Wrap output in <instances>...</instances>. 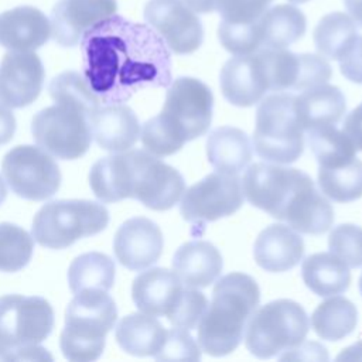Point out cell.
Returning <instances> with one entry per match:
<instances>
[{
  "label": "cell",
  "mask_w": 362,
  "mask_h": 362,
  "mask_svg": "<svg viewBox=\"0 0 362 362\" xmlns=\"http://www.w3.org/2000/svg\"><path fill=\"white\" fill-rule=\"evenodd\" d=\"M163 246L161 229L144 216L124 221L113 239L115 256L129 270H144L154 264L163 253Z\"/></svg>",
  "instance_id": "obj_18"
},
{
  "label": "cell",
  "mask_w": 362,
  "mask_h": 362,
  "mask_svg": "<svg viewBox=\"0 0 362 362\" xmlns=\"http://www.w3.org/2000/svg\"><path fill=\"white\" fill-rule=\"evenodd\" d=\"M273 0H218L216 10L222 20L247 24L259 20Z\"/></svg>",
  "instance_id": "obj_41"
},
{
  "label": "cell",
  "mask_w": 362,
  "mask_h": 362,
  "mask_svg": "<svg viewBox=\"0 0 362 362\" xmlns=\"http://www.w3.org/2000/svg\"><path fill=\"white\" fill-rule=\"evenodd\" d=\"M293 93L276 92L263 98L256 110L253 147L270 163H294L304 150V129L294 112Z\"/></svg>",
  "instance_id": "obj_6"
},
{
  "label": "cell",
  "mask_w": 362,
  "mask_h": 362,
  "mask_svg": "<svg viewBox=\"0 0 362 362\" xmlns=\"http://www.w3.org/2000/svg\"><path fill=\"white\" fill-rule=\"evenodd\" d=\"M206 307V297L201 291H198V288L187 286L180 305L177 307L175 313L168 318V321L173 327L185 328L189 331L198 325Z\"/></svg>",
  "instance_id": "obj_40"
},
{
  "label": "cell",
  "mask_w": 362,
  "mask_h": 362,
  "mask_svg": "<svg viewBox=\"0 0 362 362\" xmlns=\"http://www.w3.org/2000/svg\"><path fill=\"white\" fill-rule=\"evenodd\" d=\"M218 38L222 47L233 55H247L262 47L259 20L236 24L222 20L218 25Z\"/></svg>",
  "instance_id": "obj_37"
},
{
  "label": "cell",
  "mask_w": 362,
  "mask_h": 362,
  "mask_svg": "<svg viewBox=\"0 0 362 362\" xmlns=\"http://www.w3.org/2000/svg\"><path fill=\"white\" fill-rule=\"evenodd\" d=\"M44 66L33 51H8L0 62V102L10 109L31 105L44 85Z\"/></svg>",
  "instance_id": "obj_16"
},
{
  "label": "cell",
  "mask_w": 362,
  "mask_h": 362,
  "mask_svg": "<svg viewBox=\"0 0 362 362\" xmlns=\"http://www.w3.org/2000/svg\"><path fill=\"white\" fill-rule=\"evenodd\" d=\"M48 92L55 103L76 107L86 116L102 105L83 75L75 71H66L57 75L49 82Z\"/></svg>",
  "instance_id": "obj_35"
},
{
  "label": "cell",
  "mask_w": 362,
  "mask_h": 362,
  "mask_svg": "<svg viewBox=\"0 0 362 362\" xmlns=\"http://www.w3.org/2000/svg\"><path fill=\"white\" fill-rule=\"evenodd\" d=\"M243 199L242 180L238 174L216 171L184 191L180 212L192 223L212 222L235 214Z\"/></svg>",
  "instance_id": "obj_13"
},
{
  "label": "cell",
  "mask_w": 362,
  "mask_h": 362,
  "mask_svg": "<svg viewBox=\"0 0 362 362\" xmlns=\"http://www.w3.org/2000/svg\"><path fill=\"white\" fill-rule=\"evenodd\" d=\"M259 51L266 65L272 92L305 90L327 83L332 75L331 65L322 55L294 54L284 48Z\"/></svg>",
  "instance_id": "obj_14"
},
{
  "label": "cell",
  "mask_w": 362,
  "mask_h": 362,
  "mask_svg": "<svg viewBox=\"0 0 362 362\" xmlns=\"http://www.w3.org/2000/svg\"><path fill=\"white\" fill-rule=\"evenodd\" d=\"M38 147L59 160H76L90 147L88 116L76 107L55 103L40 110L31 123Z\"/></svg>",
  "instance_id": "obj_10"
},
{
  "label": "cell",
  "mask_w": 362,
  "mask_h": 362,
  "mask_svg": "<svg viewBox=\"0 0 362 362\" xmlns=\"http://www.w3.org/2000/svg\"><path fill=\"white\" fill-rule=\"evenodd\" d=\"M356 322L355 304L341 296L322 301L311 315L314 332L325 341H339L348 337L355 329Z\"/></svg>",
  "instance_id": "obj_31"
},
{
  "label": "cell",
  "mask_w": 362,
  "mask_h": 362,
  "mask_svg": "<svg viewBox=\"0 0 362 362\" xmlns=\"http://www.w3.org/2000/svg\"><path fill=\"white\" fill-rule=\"evenodd\" d=\"M259 301V286L249 274L235 272L221 277L214 287L211 304L198 322L201 349L211 356L233 352L242 342Z\"/></svg>",
  "instance_id": "obj_3"
},
{
  "label": "cell",
  "mask_w": 362,
  "mask_h": 362,
  "mask_svg": "<svg viewBox=\"0 0 362 362\" xmlns=\"http://www.w3.org/2000/svg\"><path fill=\"white\" fill-rule=\"evenodd\" d=\"M116 320L117 308L107 291L92 288L76 293L66 307L59 337L64 356L75 362L98 359Z\"/></svg>",
  "instance_id": "obj_4"
},
{
  "label": "cell",
  "mask_w": 362,
  "mask_h": 362,
  "mask_svg": "<svg viewBox=\"0 0 362 362\" xmlns=\"http://www.w3.org/2000/svg\"><path fill=\"white\" fill-rule=\"evenodd\" d=\"M304 255L303 238L283 223L266 226L256 238L253 257L256 263L273 273H281L297 266Z\"/></svg>",
  "instance_id": "obj_22"
},
{
  "label": "cell",
  "mask_w": 362,
  "mask_h": 362,
  "mask_svg": "<svg viewBox=\"0 0 362 362\" xmlns=\"http://www.w3.org/2000/svg\"><path fill=\"white\" fill-rule=\"evenodd\" d=\"M167 337L161 322L148 314L134 313L123 317L115 331L119 346L134 356H156Z\"/></svg>",
  "instance_id": "obj_27"
},
{
  "label": "cell",
  "mask_w": 362,
  "mask_h": 362,
  "mask_svg": "<svg viewBox=\"0 0 362 362\" xmlns=\"http://www.w3.org/2000/svg\"><path fill=\"white\" fill-rule=\"evenodd\" d=\"M308 315L298 303L274 300L255 311L249 320L245 345L256 358L269 359L298 346L308 334Z\"/></svg>",
  "instance_id": "obj_7"
},
{
  "label": "cell",
  "mask_w": 362,
  "mask_h": 362,
  "mask_svg": "<svg viewBox=\"0 0 362 362\" xmlns=\"http://www.w3.org/2000/svg\"><path fill=\"white\" fill-rule=\"evenodd\" d=\"M342 132L349 137L355 148L362 151V103L345 117Z\"/></svg>",
  "instance_id": "obj_45"
},
{
  "label": "cell",
  "mask_w": 362,
  "mask_h": 362,
  "mask_svg": "<svg viewBox=\"0 0 362 362\" xmlns=\"http://www.w3.org/2000/svg\"><path fill=\"white\" fill-rule=\"evenodd\" d=\"M31 361V359H52L47 349L33 345L23 348H4L0 345V361Z\"/></svg>",
  "instance_id": "obj_44"
},
{
  "label": "cell",
  "mask_w": 362,
  "mask_h": 362,
  "mask_svg": "<svg viewBox=\"0 0 362 362\" xmlns=\"http://www.w3.org/2000/svg\"><path fill=\"white\" fill-rule=\"evenodd\" d=\"M6 197H7V188H6L4 180L0 177V205L4 202Z\"/></svg>",
  "instance_id": "obj_50"
},
{
  "label": "cell",
  "mask_w": 362,
  "mask_h": 362,
  "mask_svg": "<svg viewBox=\"0 0 362 362\" xmlns=\"http://www.w3.org/2000/svg\"><path fill=\"white\" fill-rule=\"evenodd\" d=\"M109 212L100 202L89 199H57L35 214L31 236L48 249H65L78 239L102 232Z\"/></svg>",
  "instance_id": "obj_5"
},
{
  "label": "cell",
  "mask_w": 362,
  "mask_h": 362,
  "mask_svg": "<svg viewBox=\"0 0 362 362\" xmlns=\"http://www.w3.org/2000/svg\"><path fill=\"white\" fill-rule=\"evenodd\" d=\"M219 250L206 240H191L181 245L173 257L174 272L181 281L194 288H204L215 283L222 272Z\"/></svg>",
  "instance_id": "obj_24"
},
{
  "label": "cell",
  "mask_w": 362,
  "mask_h": 362,
  "mask_svg": "<svg viewBox=\"0 0 362 362\" xmlns=\"http://www.w3.org/2000/svg\"><path fill=\"white\" fill-rule=\"evenodd\" d=\"M214 96L199 79L181 76L171 82L157 119L182 146L204 136L212 122Z\"/></svg>",
  "instance_id": "obj_8"
},
{
  "label": "cell",
  "mask_w": 362,
  "mask_h": 362,
  "mask_svg": "<svg viewBox=\"0 0 362 362\" xmlns=\"http://www.w3.org/2000/svg\"><path fill=\"white\" fill-rule=\"evenodd\" d=\"M154 358L157 361H198L201 359V346L188 329L173 327L167 329L165 341Z\"/></svg>",
  "instance_id": "obj_39"
},
{
  "label": "cell",
  "mask_w": 362,
  "mask_h": 362,
  "mask_svg": "<svg viewBox=\"0 0 362 362\" xmlns=\"http://www.w3.org/2000/svg\"><path fill=\"white\" fill-rule=\"evenodd\" d=\"M288 1H291V3H305L308 0H288Z\"/></svg>",
  "instance_id": "obj_51"
},
{
  "label": "cell",
  "mask_w": 362,
  "mask_h": 362,
  "mask_svg": "<svg viewBox=\"0 0 362 362\" xmlns=\"http://www.w3.org/2000/svg\"><path fill=\"white\" fill-rule=\"evenodd\" d=\"M90 134L103 150L122 153L133 147L140 136V124L132 107L100 105L88 115Z\"/></svg>",
  "instance_id": "obj_21"
},
{
  "label": "cell",
  "mask_w": 362,
  "mask_h": 362,
  "mask_svg": "<svg viewBox=\"0 0 362 362\" xmlns=\"http://www.w3.org/2000/svg\"><path fill=\"white\" fill-rule=\"evenodd\" d=\"M308 144L320 167L334 168L351 163L356 148L349 137L335 124H322L308 130Z\"/></svg>",
  "instance_id": "obj_33"
},
{
  "label": "cell",
  "mask_w": 362,
  "mask_h": 362,
  "mask_svg": "<svg viewBox=\"0 0 362 362\" xmlns=\"http://www.w3.org/2000/svg\"><path fill=\"white\" fill-rule=\"evenodd\" d=\"M341 74L355 83H362V37H358L351 51L339 59Z\"/></svg>",
  "instance_id": "obj_42"
},
{
  "label": "cell",
  "mask_w": 362,
  "mask_h": 362,
  "mask_svg": "<svg viewBox=\"0 0 362 362\" xmlns=\"http://www.w3.org/2000/svg\"><path fill=\"white\" fill-rule=\"evenodd\" d=\"M16 132V117L11 109L0 102V144L8 143Z\"/></svg>",
  "instance_id": "obj_46"
},
{
  "label": "cell",
  "mask_w": 362,
  "mask_h": 362,
  "mask_svg": "<svg viewBox=\"0 0 362 362\" xmlns=\"http://www.w3.org/2000/svg\"><path fill=\"white\" fill-rule=\"evenodd\" d=\"M82 75L102 105L129 100L146 88L171 83V55L164 40L147 24L113 14L81 40Z\"/></svg>",
  "instance_id": "obj_1"
},
{
  "label": "cell",
  "mask_w": 362,
  "mask_h": 362,
  "mask_svg": "<svg viewBox=\"0 0 362 362\" xmlns=\"http://www.w3.org/2000/svg\"><path fill=\"white\" fill-rule=\"evenodd\" d=\"M313 184L311 177L298 168L269 163L252 164L242 178L246 199L279 221L286 219L298 197Z\"/></svg>",
  "instance_id": "obj_9"
},
{
  "label": "cell",
  "mask_w": 362,
  "mask_h": 362,
  "mask_svg": "<svg viewBox=\"0 0 362 362\" xmlns=\"http://www.w3.org/2000/svg\"><path fill=\"white\" fill-rule=\"evenodd\" d=\"M279 359H304V361H328V354L325 346L318 342H301L298 348L291 349V352L286 351L284 355L279 356Z\"/></svg>",
  "instance_id": "obj_43"
},
{
  "label": "cell",
  "mask_w": 362,
  "mask_h": 362,
  "mask_svg": "<svg viewBox=\"0 0 362 362\" xmlns=\"http://www.w3.org/2000/svg\"><path fill=\"white\" fill-rule=\"evenodd\" d=\"M185 288L175 272L153 267L133 280L132 298L141 313L170 318L180 305Z\"/></svg>",
  "instance_id": "obj_20"
},
{
  "label": "cell",
  "mask_w": 362,
  "mask_h": 362,
  "mask_svg": "<svg viewBox=\"0 0 362 362\" xmlns=\"http://www.w3.org/2000/svg\"><path fill=\"white\" fill-rule=\"evenodd\" d=\"M218 0H184V3L195 13H211L216 10Z\"/></svg>",
  "instance_id": "obj_48"
},
{
  "label": "cell",
  "mask_w": 362,
  "mask_h": 362,
  "mask_svg": "<svg viewBox=\"0 0 362 362\" xmlns=\"http://www.w3.org/2000/svg\"><path fill=\"white\" fill-rule=\"evenodd\" d=\"M301 276L305 286L321 297L341 294L351 283L349 267L332 252L308 256L301 264Z\"/></svg>",
  "instance_id": "obj_28"
},
{
  "label": "cell",
  "mask_w": 362,
  "mask_h": 362,
  "mask_svg": "<svg viewBox=\"0 0 362 362\" xmlns=\"http://www.w3.org/2000/svg\"><path fill=\"white\" fill-rule=\"evenodd\" d=\"M345 96L334 85H318L294 98V112L304 130L322 124H335L345 113Z\"/></svg>",
  "instance_id": "obj_25"
},
{
  "label": "cell",
  "mask_w": 362,
  "mask_h": 362,
  "mask_svg": "<svg viewBox=\"0 0 362 362\" xmlns=\"http://www.w3.org/2000/svg\"><path fill=\"white\" fill-rule=\"evenodd\" d=\"M359 290H361V294H362V274L359 277Z\"/></svg>",
  "instance_id": "obj_52"
},
{
  "label": "cell",
  "mask_w": 362,
  "mask_h": 362,
  "mask_svg": "<svg viewBox=\"0 0 362 362\" xmlns=\"http://www.w3.org/2000/svg\"><path fill=\"white\" fill-rule=\"evenodd\" d=\"M54 328V310L38 296L0 297V345L23 348L41 344Z\"/></svg>",
  "instance_id": "obj_12"
},
{
  "label": "cell",
  "mask_w": 362,
  "mask_h": 362,
  "mask_svg": "<svg viewBox=\"0 0 362 362\" xmlns=\"http://www.w3.org/2000/svg\"><path fill=\"white\" fill-rule=\"evenodd\" d=\"M348 14L362 28V0H344Z\"/></svg>",
  "instance_id": "obj_49"
},
{
  "label": "cell",
  "mask_w": 362,
  "mask_h": 362,
  "mask_svg": "<svg viewBox=\"0 0 362 362\" xmlns=\"http://www.w3.org/2000/svg\"><path fill=\"white\" fill-rule=\"evenodd\" d=\"M144 20L175 54H191L202 44L201 20L184 0H148Z\"/></svg>",
  "instance_id": "obj_15"
},
{
  "label": "cell",
  "mask_w": 362,
  "mask_h": 362,
  "mask_svg": "<svg viewBox=\"0 0 362 362\" xmlns=\"http://www.w3.org/2000/svg\"><path fill=\"white\" fill-rule=\"evenodd\" d=\"M116 10V0H59L51 11V37L62 47H75L88 30Z\"/></svg>",
  "instance_id": "obj_19"
},
{
  "label": "cell",
  "mask_w": 362,
  "mask_h": 362,
  "mask_svg": "<svg viewBox=\"0 0 362 362\" xmlns=\"http://www.w3.org/2000/svg\"><path fill=\"white\" fill-rule=\"evenodd\" d=\"M314 44L320 55L339 61L358 40V25L349 14L334 11L324 16L314 28Z\"/></svg>",
  "instance_id": "obj_30"
},
{
  "label": "cell",
  "mask_w": 362,
  "mask_h": 362,
  "mask_svg": "<svg viewBox=\"0 0 362 362\" xmlns=\"http://www.w3.org/2000/svg\"><path fill=\"white\" fill-rule=\"evenodd\" d=\"M49 35V20L33 6H18L0 14V45L10 51H35Z\"/></svg>",
  "instance_id": "obj_23"
},
{
  "label": "cell",
  "mask_w": 362,
  "mask_h": 362,
  "mask_svg": "<svg viewBox=\"0 0 362 362\" xmlns=\"http://www.w3.org/2000/svg\"><path fill=\"white\" fill-rule=\"evenodd\" d=\"M115 263L100 252H88L75 257L68 269V283L74 294L83 290L109 291L115 283Z\"/></svg>",
  "instance_id": "obj_32"
},
{
  "label": "cell",
  "mask_w": 362,
  "mask_h": 362,
  "mask_svg": "<svg viewBox=\"0 0 362 362\" xmlns=\"http://www.w3.org/2000/svg\"><path fill=\"white\" fill-rule=\"evenodd\" d=\"M321 192L337 202H352L362 197V161L356 157L341 167L318 170Z\"/></svg>",
  "instance_id": "obj_34"
},
{
  "label": "cell",
  "mask_w": 362,
  "mask_h": 362,
  "mask_svg": "<svg viewBox=\"0 0 362 362\" xmlns=\"http://www.w3.org/2000/svg\"><path fill=\"white\" fill-rule=\"evenodd\" d=\"M305 27V16L296 6H273L259 18L262 47L272 49L287 48L304 35Z\"/></svg>",
  "instance_id": "obj_29"
},
{
  "label": "cell",
  "mask_w": 362,
  "mask_h": 362,
  "mask_svg": "<svg viewBox=\"0 0 362 362\" xmlns=\"http://www.w3.org/2000/svg\"><path fill=\"white\" fill-rule=\"evenodd\" d=\"M362 361V341L345 348L337 356V361Z\"/></svg>",
  "instance_id": "obj_47"
},
{
  "label": "cell",
  "mask_w": 362,
  "mask_h": 362,
  "mask_svg": "<svg viewBox=\"0 0 362 362\" xmlns=\"http://www.w3.org/2000/svg\"><path fill=\"white\" fill-rule=\"evenodd\" d=\"M1 174L16 195L30 201L51 198L61 185V171L52 156L31 144L11 148L3 157Z\"/></svg>",
  "instance_id": "obj_11"
},
{
  "label": "cell",
  "mask_w": 362,
  "mask_h": 362,
  "mask_svg": "<svg viewBox=\"0 0 362 362\" xmlns=\"http://www.w3.org/2000/svg\"><path fill=\"white\" fill-rule=\"evenodd\" d=\"M33 236L18 225L0 222V272H18L30 262Z\"/></svg>",
  "instance_id": "obj_36"
},
{
  "label": "cell",
  "mask_w": 362,
  "mask_h": 362,
  "mask_svg": "<svg viewBox=\"0 0 362 362\" xmlns=\"http://www.w3.org/2000/svg\"><path fill=\"white\" fill-rule=\"evenodd\" d=\"M206 156L216 171L238 174L252 160V143L243 130L222 126L209 133L206 139Z\"/></svg>",
  "instance_id": "obj_26"
},
{
  "label": "cell",
  "mask_w": 362,
  "mask_h": 362,
  "mask_svg": "<svg viewBox=\"0 0 362 362\" xmlns=\"http://www.w3.org/2000/svg\"><path fill=\"white\" fill-rule=\"evenodd\" d=\"M219 85L223 98L239 107L259 103L269 89V78L260 51L235 55L221 69Z\"/></svg>",
  "instance_id": "obj_17"
},
{
  "label": "cell",
  "mask_w": 362,
  "mask_h": 362,
  "mask_svg": "<svg viewBox=\"0 0 362 362\" xmlns=\"http://www.w3.org/2000/svg\"><path fill=\"white\" fill-rule=\"evenodd\" d=\"M89 185L102 202L133 198L153 211L173 208L185 191L182 175L144 150L98 160L90 168Z\"/></svg>",
  "instance_id": "obj_2"
},
{
  "label": "cell",
  "mask_w": 362,
  "mask_h": 362,
  "mask_svg": "<svg viewBox=\"0 0 362 362\" xmlns=\"http://www.w3.org/2000/svg\"><path fill=\"white\" fill-rule=\"evenodd\" d=\"M329 250L348 267L362 266V228L354 223H341L328 238Z\"/></svg>",
  "instance_id": "obj_38"
}]
</instances>
